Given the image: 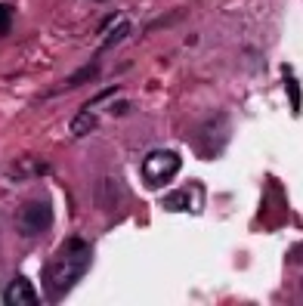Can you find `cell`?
Masks as SVG:
<instances>
[{
	"mask_svg": "<svg viewBox=\"0 0 303 306\" xmlns=\"http://www.w3.org/2000/svg\"><path fill=\"white\" fill-rule=\"evenodd\" d=\"M10 19H13V10L0 4V34H7V31H10Z\"/></svg>",
	"mask_w": 303,
	"mask_h": 306,
	"instance_id": "30bf717a",
	"label": "cell"
},
{
	"mask_svg": "<svg viewBox=\"0 0 303 306\" xmlns=\"http://www.w3.org/2000/svg\"><path fill=\"white\" fill-rule=\"evenodd\" d=\"M96 127V118L90 115V109H87V112H81L75 121H71V133H75V136H84V133H90Z\"/></svg>",
	"mask_w": 303,
	"mask_h": 306,
	"instance_id": "ba28073f",
	"label": "cell"
},
{
	"mask_svg": "<svg viewBox=\"0 0 303 306\" xmlns=\"http://www.w3.org/2000/svg\"><path fill=\"white\" fill-rule=\"evenodd\" d=\"M90 260H93V250H90L87 241H81V238L65 241V247L59 250V257H53L44 266V287H47V294L50 297L68 294L71 287L78 284V278L87 272Z\"/></svg>",
	"mask_w": 303,
	"mask_h": 306,
	"instance_id": "6da1fadb",
	"label": "cell"
},
{
	"mask_svg": "<svg viewBox=\"0 0 303 306\" xmlns=\"http://www.w3.org/2000/svg\"><path fill=\"white\" fill-rule=\"evenodd\" d=\"M284 87H288L291 109H294V112H300V102H303V96H300V84H297V78L291 75V68H284Z\"/></svg>",
	"mask_w": 303,
	"mask_h": 306,
	"instance_id": "52a82bcc",
	"label": "cell"
},
{
	"mask_svg": "<svg viewBox=\"0 0 303 306\" xmlns=\"http://www.w3.org/2000/svg\"><path fill=\"white\" fill-rule=\"evenodd\" d=\"M93 75H96V65H87V68H81V71H78V75H71V78H68V84H84V81H90Z\"/></svg>",
	"mask_w": 303,
	"mask_h": 306,
	"instance_id": "9c48e42d",
	"label": "cell"
},
{
	"mask_svg": "<svg viewBox=\"0 0 303 306\" xmlns=\"http://www.w3.org/2000/svg\"><path fill=\"white\" fill-rule=\"evenodd\" d=\"M288 260H291V263H303V244L291 250V254H288Z\"/></svg>",
	"mask_w": 303,
	"mask_h": 306,
	"instance_id": "8fae6325",
	"label": "cell"
},
{
	"mask_svg": "<svg viewBox=\"0 0 303 306\" xmlns=\"http://www.w3.org/2000/svg\"><path fill=\"white\" fill-rule=\"evenodd\" d=\"M130 31H133V25H130V22H121V19H118V25H115V28H109V38L102 41V50H115L121 41H127V38H130Z\"/></svg>",
	"mask_w": 303,
	"mask_h": 306,
	"instance_id": "8992f818",
	"label": "cell"
},
{
	"mask_svg": "<svg viewBox=\"0 0 303 306\" xmlns=\"http://www.w3.org/2000/svg\"><path fill=\"white\" fill-rule=\"evenodd\" d=\"M96 204L102 210H115L121 204V186L115 183L112 176H102V183L96 186Z\"/></svg>",
	"mask_w": 303,
	"mask_h": 306,
	"instance_id": "5b68a950",
	"label": "cell"
},
{
	"mask_svg": "<svg viewBox=\"0 0 303 306\" xmlns=\"http://www.w3.org/2000/svg\"><path fill=\"white\" fill-rule=\"evenodd\" d=\"M16 226H19L22 235H41L53 226V204L50 201H28L19 217H16Z\"/></svg>",
	"mask_w": 303,
	"mask_h": 306,
	"instance_id": "3957f363",
	"label": "cell"
},
{
	"mask_svg": "<svg viewBox=\"0 0 303 306\" xmlns=\"http://www.w3.org/2000/svg\"><path fill=\"white\" fill-rule=\"evenodd\" d=\"M4 303L7 306H34L38 303V294H34L28 278H13L4 291Z\"/></svg>",
	"mask_w": 303,
	"mask_h": 306,
	"instance_id": "277c9868",
	"label": "cell"
},
{
	"mask_svg": "<svg viewBox=\"0 0 303 306\" xmlns=\"http://www.w3.org/2000/svg\"><path fill=\"white\" fill-rule=\"evenodd\" d=\"M176 170H180V158H176V152L158 149V152H152L146 161H142V176H146V186H152V189L167 186L176 176Z\"/></svg>",
	"mask_w": 303,
	"mask_h": 306,
	"instance_id": "7a4b0ae2",
	"label": "cell"
}]
</instances>
